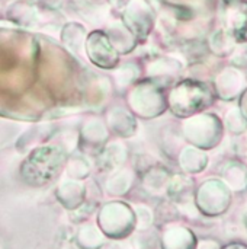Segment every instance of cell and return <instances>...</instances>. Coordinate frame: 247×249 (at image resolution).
Masks as SVG:
<instances>
[{
	"label": "cell",
	"instance_id": "obj_1",
	"mask_svg": "<svg viewBox=\"0 0 247 249\" xmlns=\"http://www.w3.org/2000/svg\"><path fill=\"white\" fill-rule=\"evenodd\" d=\"M217 95L207 83L186 80L172 92V105L178 115L197 114L215 101Z\"/></svg>",
	"mask_w": 247,
	"mask_h": 249
},
{
	"label": "cell",
	"instance_id": "obj_2",
	"mask_svg": "<svg viewBox=\"0 0 247 249\" xmlns=\"http://www.w3.org/2000/svg\"><path fill=\"white\" fill-rule=\"evenodd\" d=\"M198 204L208 216L223 214L231 204V191L223 181L210 179L199 188Z\"/></svg>",
	"mask_w": 247,
	"mask_h": 249
},
{
	"label": "cell",
	"instance_id": "obj_3",
	"mask_svg": "<svg viewBox=\"0 0 247 249\" xmlns=\"http://www.w3.org/2000/svg\"><path fill=\"white\" fill-rule=\"evenodd\" d=\"M186 124L201 130V133H197L195 136H192L189 139L191 142H194L199 147L213 149L223 139L224 125L220 121V118L217 115H214V114H202V115H198L195 118H191V121H188Z\"/></svg>",
	"mask_w": 247,
	"mask_h": 249
},
{
	"label": "cell",
	"instance_id": "obj_4",
	"mask_svg": "<svg viewBox=\"0 0 247 249\" xmlns=\"http://www.w3.org/2000/svg\"><path fill=\"white\" fill-rule=\"evenodd\" d=\"M247 88V77L237 69H224L214 82V92L223 101L237 99Z\"/></svg>",
	"mask_w": 247,
	"mask_h": 249
},
{
	"label": "cell",
	"instance_id": "obj_5",
	"mask_svg": "<svg viewBox=\"0 0 247 249\" xmlns=\"http://www.w3.org/2000/svg\"><path fill=\"white\" fill-rule=\"evenodd\" d=\"M223 182L233 191L247 188V166L239 160H230L223 169Z\"/></svg>",
	"mask_w": 247,
	"mask_h": 249
},
{
	"label": "cell",
	"instance_id": "obj_6",
	"mask_svg": "<svg viewBox=\"0 0 247 249\" xmlns=\"http://www.w3.org/2000/svg\"><path fill=\"white\" fill-rule=\"evenodd\" d=\"M224 125L226 128L234 134V136H240L247 130V121L243 117V114L240 112L239 107H233L226 112L224 117Z\"/></svg>",
	"mask_w": 247,
	"mask_h": 249
},
{
	"label": "cell",
	"instance_id": "obj_7",
	"mask_svg": "<svg viewBox=\"0 0 247 249\" xmlns=\"http://www.w3.org/2000/svg\"><path fill=\"white\" fill-rule=\"evenodd\" d=\"M239 109L243 114V117L247 121V88L243 90V93L239 96Z\"/></svg>",
	"mask_w": 247,
	"mask_h": 249
},
{
	"label": "cell",
	"instance_id": "obj_8",
	"mask_svg": "<svg viewBox=\"0 0 247 249\" xmlns=\"http://www.w3.org/2000/svg\"><path fill=\"white\" fill-rule=\"evenodd\" d=\"M220 249H247L246 244H242V242H231L229 245H224L223 248Z\"/></svg>",
	"mask_w": 247,
	"mask_h": 249
},
{
	"label": "cell",
	"instance_id": "obj_9",
	"mask_svg": "<svg viewBox=\"0 0 247 249\" xmlns=\"http://www.w3.org/2000/svg\"><path fill=\"white\" fill-rule=\"evenodd\" d=\"M246 77H247V76H246Z\"/></svg>",
	"mask_w": 247,
	"mask_h": 249
}]
</instances>
